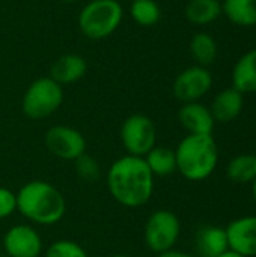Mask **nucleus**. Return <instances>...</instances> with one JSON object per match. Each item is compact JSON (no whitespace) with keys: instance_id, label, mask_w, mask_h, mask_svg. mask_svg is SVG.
<instances>
[{"instance_id":"nucleus-1","label":"nucleus","mask_w":256,"mask_h":257,"mask_svg":"<svg viewBox=\"0 0 256 257\" xmlns=\"http://www.w3.org/2000/svg\"><path fill=\"white\" fill-rule=\"evenodd\" d=\"M154 178L143 157L124 155L110 166L107 188L119 205L140 208L152 197Z\"/></svg>"},{"instance_id":"nucleus-2","label":"nucleus","mask_w":256,"mask_h":257,"mask_svg":"<svg viewBox=\"0 0 256 257\" xmlns=\"http://www.w3.org/2000/svg\"><path fill=\"white\" fill-rule=\"evenodd\" d=\"M17 211L36 224L51 226L63 218L66 203L62 193L53 184L30 181L17 193Z\"/></svg>"},{"instance_id":"nucleus-3","label":"nucleus","mask_w":256,"mask_h":257,"mask_svg":"<svg viewBox=\"0 0 256 257\" xmlns=\"http://www.w3.org/2000/svg\"><path fill=\"white\" fill-rule=\"evenodd\" d=\"M177 170L192 182L208 179L217 169L219 149L213 134H187L175 149Z\"/></svg>"},{"instance_id":"nucleus-4","label":"nucleus","mask_w":256,"mask_h":257,"mask_svg":"<svg viewBox=\"0 0 256 257\" xmlns=\"http://www.w3.org/2000/svg\"><path fill=\"white\" fill-rule=\"evenodd\" d=\"M124 20V9L118 0H91L78 14L80 32L92 41L113 35Z\"/></svg>"},{"instance_id":"nucleus-5","label":"nucleus","mask_w":256,"mask_h":257,"mask_svg":"<svg viewBox=\"0 0 256 257\" xmlns=\"http://www.w3.org/2000/svg\"><path fill=\"white\" fill-rule=\"evenodd\" d=\"M63 102V89L50 75L39 77L26 89L21 101L23 113L33 120L51 116Z\"/></svg>"},{"instance_id":"nucleus-6","label":"nucleus","mask_w":256,"mask_h":257,"mask_svg":"<svg viewBox=\"0 0 256 257\" xmlns=\"http://www.w3.org/2000/svg\"><path fill=\"white\" fill-rule=\"evenodd\" d=\"M180 235H181L180 218L167 209H158L154 214H151V217L145 224V232H143L146 247L155 254L172 250L178 242Z\"/></svg>"},{"instance_id":"nucleus-7","label":"nucleus","mask_w":256,"mask_h":257,"mask_svg":"<svg viewBox=\"0 0 256 257\" xmlns=\"http://www.w3.org/2000/svg\"><path fill=\"white\" fill-rule=\"evenodd\" d=\"M121 142L127 155L145 157L157 143L154 122L142 113L128 116L121 126Z\"/></svg>"},{"instance_id":"nucleus-8","label":"nucleus","mask_w":256,"mask_h":257,"mask_svg":"<svg viewBox=\"0 0 256 257\" xmlns=\"http://www.w3.org/2000/svg\"><path fill=\"white\" fill-rule=\"evenodd\" d=\"M45 146L50 154L63 161H75L86 154V139L80 131L68 125L51 126L45 133Z\"/></svg>"},{"instance_id":"nucleus-9","label":"nucleus","mask_w":256,"mask_h":257,"mask_svg":"<svg viewBox=\"0 0 256 257\" xmlns=\"http://www.w3.org/2000/svg\"><path fill=\"white\" fill-rule=\"evenodd\" d=\"M213 86L211 72L201 65H193L177 75L172 84L174 96L186 102H196L204 98Z\"/></svg>"},{"instance_id":"nucleus-10","label":"nucleus","mask_w":256,"mask_h":257,"mask_svg":"<svg viewBox=\"0 0 256 257\" xmlns=\"http://www.w3.org/2000/svg\"><path fill=\"white\" fill-rule=\"evenodd\" d=\"M3 248L9 257H39L42 239L32 226L17 224L5 233Z\"/></svg>"},{"instance_id":"nucleus-11","label":"nucleus","mask_w":256,"mask_h":257,"mask_svg":"<svg viewBox=\"0 0 256 257\" xmlns=\"http://www.w3.org/2000/svg\"><path fill=\"white\" fill-rule=\"evenodd\" d=\"M225 232L231 251L243 257H256V215L232 220Z\"/></svg>"},{"instance_id":"nucleus-12","label":"nucleus","mask_w":256,"mask_h":257,"mask_svg":"<svg viewBox=\"0 0 256 257\" xmlns=\"http://www.w3.org/2000/svg\"><path fill=\"white\" fill-rule=\"evenodd\" d=\"M178 119L189 134H213L216 125L211 110L199 101L183 104L178 111Z\"/></svg>"},{"instance_id":"nucleus-13","label":"nucleus","mask_w":256,"mask_h":257,"mask_svg":"<svg viewBox=\"0 0 256 257\" xmlns=\"http://www.w3.org/2000/svg\"><path fill=\"white\" fill-rule=\"evenodd\" d=\"M86 71L88 63L83 56L77 53H66L56 59V62L51 65L50 77L60 86H65L81 80Z\"/></svg>"},{"instance_id":"nucleus-14","label":"nucleus","mask_w":256,"mask_h":257,"mask_svg":"<svg viewBox=\"0 0 256 257\" xmlns=\"http://www.w3.org/2000/svg\"><path fill=\"white\" fill-rule=\"evenodd\" d=\"M243 107H244L243 93L234 87H228L220 90L214 96L210 110L216 122L228 123L235 120L241 114Z\"/></svg>"},{"instance_id":"nucleus-15","label":"nucleus","mask_w":256,"mask_h":257,"mask_svg":"<svg viewBox=\"0 0 256 257\" xmlns=\"http://www.w3.org/2000/svg\"><path fill=\"white\" fill-rule=\"evenodd\" d=\"M196 250L201 257H217L229 250L228 238L223 227L205 226L196 232Z\"/></svg>"},{"instance_id":"nucleus-16","label":"nucleus","mask_w":256,"mask_h":257,"mask_svg":"<svg viewBox=\"0 0 256 257\" xmlns=\"http://www.w3.org/2000/svg\"><path fill=\"white\" fill-rule=\"evenodd\" d=\"M232 87L243 95L256 92V48L244 53L234 65Z\"/></svg>"},{"instance_id":"nucleus-17","label":"nucleus","mask_w":256,"mask_h":257,"mask_svg":"<svg viewBox=\"0 0 256 257\" xmlns=\"http://www.w3.org/2000/svg\"><path fill=\"white\" fill-rule=\"evenodd\" d=\"M186 18L195 26H207L222 15V2L219 0H189L184 9Z\"/></svg>"},{"instance_id":"nucleus-18","label":"nucleus","mask_w":256,"mask_h":257,"mask_svg":"<svg viewBox=\"0 0 256 257\" xmlns=\"http://www.w3.org/2000/svg\"><path fill=\"white\" fill-rule=\"evenodd\" d=\"M222 14L237 26H256V0H223Z\"/></svg>"},{"instance_id":"nucleus-19","label":"nucleus","mask_w":256,"mask_h":257,"mask_svg":"<svg viewBox=\"0 0 256 257\" xmlns=\"http://www.w3.org/2000/svg\"><path fill=\"white\" fill-rule=\"evenodd\" d=\"M143 158L154 176L164 178L177 172V157L175 151L170 148L155 145Z\"/></svg>"},{"instance_id":"nucleus-20","label":"nucleus","mask_w":256,"mask_h":257,"mask_svg":"<svg viewBox=\"0 0 256 257\" xmlns=\"http://www.w3.org/2000/svg\"><path fill=\"white\" fill-rule=\"evenodd\" d=\"M189 50H190L192 57L196 60V65H201L205 68L211 65L217 57V42L207 32L195 33L190 39Z\"/></svg>"},{"instance_id":"nucleus-21","label":"nucleus","mask_w":256,"mask_h":257,"mask_svg":"<svg viewBox=\"0 0 256 257\" xmlns=\"http://www.w3.org/2000/svg\"><path fill=\"white\" fill-rule=\"evenodd\" d=\"M226 176L235 184H252L256 179V155H237L226 167Z\"/></svg>"},{"instance_id":"nucleus-22","label":"nucleus","mask_w":256,"mask_h":257,"mask_svg":"<svg viewBox=\"0 0 256 257\" xmlns=\"http://www.w3.org/2000/svg\"><path fill=\"white\" fill-rule=\"evenodd\" d=\"M128 12L134 23L142 27L155 26L161 18V9L155 0H133Z\"/></svg>"},{"instance_id":"nucleus-23","label":"nucleus","mask_w":256,"mask_h":257,"mask_svg":"<svg viewBox=\"0 0 256 257\" xmlns=\"http://www.w3.org/2000/svg\"><path fill=\"white\" fill-rule=\"evenodd\" d=\"M45 257H89L86 250L69 239H59L56 242H53L47 251H45Z\"/></svg>"},{"instance_id":"nucleus-24","label":"nucleus","mask_w":256,"mask_h":257,"mask_svg":"<svg viewBox=\"0 0 256 257\" xmlns=\"http://www.w3.org/2000/svg\"><path fill=\"white\" fill-rule=\"evenodd\" d=\"M74 163H75L77 175H78L83 181L92 182V181H95V179L100 178V166H98V163H97V160H95L94 157L83 154V155L78 157Z\"/></svg>"},{"instance_id":"nucleus-25","label":"nucleus","mask_w":256,"mask_h":257,"mask_svg":"<svg viewBox=\"0 0 256 257\" xmlns=\"http://www.w3.org/2000/svg\"><path fill=\"white\" fill-rule=\"evenodd\" d=\"M17 211V194L0 187V220L8 218Z\"/></svg>"},{"instance_id":"nucleus-26","label":"nucleus","mask_w":256,"mask_h":257,"mask_svg":"<svg viewBox=\"0 0 256 257\" xmlns=\"http://www.w3.org/2000/svg\"><path fill=\"white\" fill-rule=\"evenodd\" d=\"M157 257H193L192 254H189V253H184V251H180V250H167V251H164V253H160V254H157Z\"/></svg>"},{"instance_id":"nucleus-27","label":"nucleus","mask_w":256,"mask_h":257,"mask_svg":"<svg viewBox=\"0 0 256 257\" xmlns=\"http://www.w3.org/2000/svg\"><path fill=\"white\" fill-rule=\"evenodd\" d=\"M217 257H243V256H240V254H237V253H234V251L228 250V251H225L223 254H220V256H217Z\"/></svg>"},{"instance_id":"nucleus-28","label":"nucleus","mask_w":256,"mask_h":257,"mask_svg":"<svg viewBox=\"0 0 256 257\" xmlns=\"http://www.w3.org/2000/svg\"><path fill=\"white\" fill-rule=\"evenodd\" d=\"M252 196H253V200L256 202V179L252 182Z\"/></svg>"},{"instance_id":"nucleus-29","label":"nucleus","mask_w":256,"mask_h":257,"mask_svg":"<svg viewBox=\"0 0 256 257\" xmlns=\"http://www.w3.org/2000/svg\"><path fill=\"white\" fill-rule=\"evenodd\" d=\"M109 257H130V256H125V254H113V256H109Z\"/></svg>"},{"instance_id":"nucleus-30","label":"nucleus","mask_w":256,"mask_h":257,"mask_svg":"<svg viewBox=\"0 0 256 257\" xmlns=\"http://www.w3.org/2000/svg\"><path fill=\"white\" fill-rule=\"evenodd\" d=\"M62 2H65V3H74V2H77V0H62Z\"/></svg>"}]
</instances>
